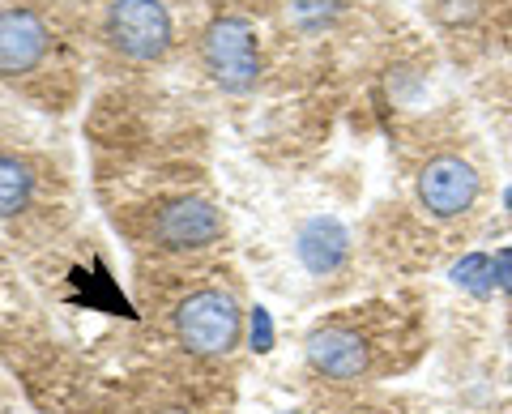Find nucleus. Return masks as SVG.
<instances>
[{"instance_id": "obj_2", "label": "nucleus", "mask_w": 512, "mask_h": 414, "mask_svg": "<svg viewBox=\"0 0 512 414\" xmlns=\"http://www.w3.org/2000/svg\"><path fill=\"white\" fill-rule=\"evenodd\" d=\"M201 56H205V65H210L214 82L222 90L244 94L248 86H256V73H261V65H256V35H252L248 22L218 18L210 30H205Z\"/></svg>"}, {"instance_id": "obj_9", "label": "nucleus", "mask_w": 512, "mask_h": 414, "mask_svg": "<svg viewBox=\"0 0 512 414\" xmlns=\"http://www.w3.org/2000/svg\"><path fill=\"white\" fill-rule=\"evenodd\" d=\"M30 188H35V175H30L26 163L0 154V218H13L18 210H26Z\"/></svg>"}, {"instance_id": "obj_8", "label": "nucleus", "mask_w": 512, "mask_h": 414, "mask_svg": "<svg viewBox=\"0 0 512 414\" xmlns=\"http://www.w3.org/2000/svg\"><path fill=\"white\" fill-rule=\"evenodd\" d=\"M295 252H299V261H303L308 274H333V269L346 261V252H350V231L342 227L338 218L320 214L312 222H303Z\"/></svg>"}, {"instance_id": "obj_10", "label": "nucleus", "mask_w": 512, "mask_h": 414, "mask_svg": "<svg viewBox=\"0 0 512 414\" xmlns=\"http://www.w3.org/2000/svg\"><path fill=\"white\" fill-rule=\"evenodd\" d=\"M453 282L466 286L470 295H491L495 291V261L487 252H470V257H461L453 265Z\"/></svg>"}, {"instance_id": "obj_7", "label": "nucleus", "mask_w": 512, "mask_h": 414, "mask_svg": "<svg viewBox=\"0 0 512 414\" xmlns=\"http://www.w3.org/2000/svg\"><path fill=\"white\" fill-rule=\"evenodd\" d=\"M308 363L329 380H359L367 372V342L346 325H320L308 333Z\"/></svg>"}, {"instance_id": "obj_4", "label": "nucleus", "mask_w": 512, "mask_h": 414, "mask_svg": "<svg viewBox=\"0 0 512 414\" xmlns=\"http://www.w3.org/2000/svg\"><path fill=\"white\" fill-rule=\"evenodd\" d=\"M419 197L431 218H457V214H466L478 197V175L466 158L440 154V158H431L419 175Z\"/></svg>"}, {"instance_id": "obj_6", "label": "nucleus", "mask_w": 512, "mask_h": 414, "mask_svg": "<svg viewBox=\"0 0 512 414\" xmlns=\"http://www.w3.org/2000/svg\"><path fill=\"white\" fill-rule=\"evenodd\" d=\"M47 26L30 9H5L0 13V77H22L43 60L47 52Z\"/></svg>"}, {"instance_id": "obj_5", "label": "nucleus", "mask_w": 512, "mask_h": 414, "mask_svg": "<svg viewBox=\"0 0 512 414\" xmlns=\"http://www.w3.org/2000/svg\"><path fill=\"white\" fill-rule=\"evenodd\" d=\"M222 235V214L210 201H171L163 214L154 218V240L163 248H205Z\"/></svg>"}, {"instance_id": "obj_12", "label": "nucleus", "mask_w": 512, "mask_h": 414, "mask_svg": "<svg viewBox=\"0 0 512 414\" xmlns=\"http://www.w3.org/2000/svg\"><path fill=\"white\" fill-rule=\"evenodd\" d=\"M483 13V0H436V18L444 26H461V22H474Z\"/></svg>"}, {"instance_id": "obj_13", "label": "nucleus", "mask_w": 512, "mask_h": 414, "mask_svg": "<svg viewBox=\"0 0 512 414\" xmlns=\"http://www.w3.org/2000/svg\"><path fill=\"white\" fill-rule=\"evenodd\" d=\"M291 9H295V18L303 26H320V22H329L333 13L342 9V0H291Z\"/></svg>"}, {"instance_id": "obj_16", "label": "nucleus", "mask_w": 512, "mask_h": 414, "mask_svg": "<svg viewBox=\"0 0 512 414\" xmlns=\"http://www.w3.org/2000/svg\"><path fill=\"white\" fill-rule=\"evenodd\" d=\"M504 201H508V210H512V188H508V193H504Z\"/></svg>"}, {"instance_id": "obj_3", "label": "nucleus", "mask_w": 512, "mask_h": 414, "mask_svg": "<svg viewBox=\"0 0 512 414\" xmlns=\"http://www.w3.org/2000/svg\"><path fill=\"white\" fill-rule=\"evenodd\" d=\"M107 39L133 60H158L171 47V18L163 0H111Z\"/></svg>"}, {"instance_id": "obj_14", "label": "nucleus", "mask_w": 512, "mask_h": 414, "mask_svg": "<svg viewBox=\"0 0 512 414\" xmlns=\"http://www.w3.org/2000/svg\"><path fill=\"white\" fill-rule=\"evenodd\" d=\"M495 286H504V291H512V248L504 252H495Z\"/></svg>"}, {"instance_id": "obj_15", "label": "nucleus", "mask_w": 512, "mask_h": 414, "mask_svg": "<svg viewBox=\"0 0 512 414\" xmlns=\"http://www.w3.org/2000/svg\"><path fill=\"white\" fill-rule=\"evenodd\" d=\"M158 414H192V410H180V406H171V410H158Z\"/></svg>"}, {"instance_id": "obj_1", "label": "nucleus", "mask_w": 512, "mask_h": 414, "mask_svg": "<svg viewBox=\"0 0 512 414\" xmlns=\"http://www.w3.org/2000/svg\"><path fill=\"white\" fill-rule=\"evenodd\" d=\"M175 333L188 355H227L239 342V308L227 291L205 286L175 308Z\"/></svg>"}, {"instance_id": "obj_11", "label": "nucleus", "mask_w": 512, "mask_h": 414, "mask_svg": "<svg viewBox=\"0 0 512 414\" xmlns=\"http://www.w3.org/2000/svg\"><path fill=\"white\" fill-rule=\"evenodd\" d=\"M248 342H252L256 355L274 350V321H269V308H261V304L248 312Z\"/></svg>"}]
</instances>
